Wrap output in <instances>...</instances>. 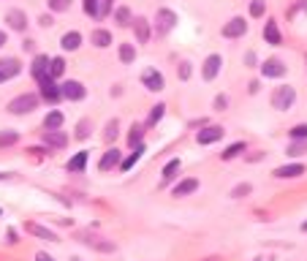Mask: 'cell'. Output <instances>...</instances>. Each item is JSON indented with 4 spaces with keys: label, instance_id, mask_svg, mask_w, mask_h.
<instances>
[{
    "label": "cell",
    "instance_id": "cell-29",
    "mask_svg": "<svg viewBox=\"0 0 307 261\" xmlns=\"http://www.w3.org/2000/svg\"><path fill=\"white\" fill-rule=\"evenodd\" d=\"M179 172V158H174V161H169L166 163V169H163V182H169V180H174V174Z\"/></svg>",
    "mask_w": 307,
    "mask_h": 261
},
{
    "label": "cell",
    "instance_id": "cell-13",
    "mask_svg": "<svg viewBox=\"0 0 307 261\" xmlns=\"http://www.w3.org/2000/svg\"><path fill=\"white\" fill-rule=\"evenodd\" d=\"M264 38H266V44H272V47H280V44H283V35H280L275 19H269V22L264 25Z\"/></svg>",
    "mask_w": 307,
    "mask_h": 261
},
{
    "label": "cell",
    "instance_id": "cell-1",
    "mask_svg": "<svg viewBox=\"0 0 307 261\" xmlns=\"http://www.w3.org/2000/svg\"><path fill=\"white\" fill-rule=\"evenodd\" d=\"M36 106H38V95L25 93V95H17V98L8 104V112H11V115H27V112H33Z\"/></svg>",
    "mask_w": 307,
    "mask_h": 261
},
{
    "label": "cell",
    "instance_id": "cell-7",
    "mask_svg": "<svg viewBox=\"0 0 307 261\" xmlns=\"http://www.w3.org/2000/svg\"><path fill=\"white\" fill-rule=\"evenodd\" d=\"M142 85L147 87V90H153V93H158V90H163V74L155 68H147L142 74Z\"/></svg>",
    "mask_w": 307,
    "mask_h": 261
},
{
    "label": "cell",
    "instance_id": "cell-26",
    "mask_svg": "<svg viewBox=\"0 0 307 261\" xmlns=\"http://www.w3.org/2000/svg\"><path fill=\"white\" fill-rule=\"evenodd\" d=\"M90 41H93V44H95L98 49H106L109 44H112V33H109V30H95Z\"/></svg>",
    "mask_w": 307,
    "mask_h": 261
},
{
    "label": "cell",
    "instance_id": "cell-25",
    "mask_svg": "<svg viewBox=\"0 0 307 261\" xmlns=\"http://www.w3.org/2000/svg\"><path fill=\"white\" fill-rule=\"evenodd\" d=\"M63 112H49L47 115V120H44V128L47 131H57V128H63Z\"/></svg>",
    "mask_w": 307,
    "mask_h": 261
},
{
    "label": "cell",
    "instance_id": "cell-21",
    "mask_svg": "<svg viewBox=\"0 0 307 261\" xmlns=\"http://www.w3.org/2000/svg\"><path fill=\"white\" fill-rule=\"evenodd\" d=\"M79 239H82L84 245H93V248H98V250H106V253H109V250H114V245H112V242H103V239L95 237V234H82Z\"/></svg>",
    "mask_w": 307,
    "mask_h": 261
},
{
    "label": "cell",
    "instance_id": "cell-47",
    "mask_svg": "<svg viewBox=\"0 0 307 261\" xmlns=\"http://www.w3.org/2000/svg\"><path fill=\"white\" fill-rule=\"evenodd\" d=\"M36 259H38V261H54V259H52V256H47V253H38V256H36Z\"/></svg>",
    "mask_w": 307,
    "mask_h": 261
},
{
    "label": "cell",
    "instance_id": "cell-48",
    "mask_svg": "<svg viewBox=\"0 0 307 261\" xmlns=\"http://www.w3.org/2000/svg\"><path fill=\"white\" fill-rule=\"evenodd\" d=\"M245 60H248V65H256V55L253 52H248V58H245Z\"/></svg>",
    "mask_w": 307,
    "mask_h": 261
},
{
    "label": "cell",
    "instance_id": "cell-12",
    "mask_svg": "<svg viewBox=\"0 0 307 261\" xmlns=\"http://www.w3.org/2000/svg\"><path fill=\"white\" fill-rule=\"evenodd\" d=\"M44 145L47 147H54V150H60V147H65L68 145V136L63 134V131H44Z\"/></svg>",
    "mask_w": 307,
    "mask_h": 261
},
{
    "label": "cell",
    "instance_id": "cell-40",
    "mask_svg": "<svg viewBox=\"0 0 307 261\" xmlns=\"http://www.w3.org/2000/svg\"><path fill=\"white\" fill-rule=\"evenodd\" d=\"M305 150H307V145H305V142H302V139H296L294 145H291L288 155H302V152H305Z\"/></svg>",
    "mask_w": 307,
    "mask_h": 261
},
{
    "label": "cell",
    "instance_id": "cell-9",
    "mask_svg": "<svg viewBox=\"0 0 307 261\" xmlns=\"http://www.w3.org/2000/svg\"><path fill=\"white\" fill-rule=\"evenodd\" d=\"M261 71H264V76H272V79H278V76H285V63L278 58H269L261 63Z\"/></svg>",
    "mask_w": 307,
    "mask_h": 261
},
{
    "label": "cell",
    "instance_id": "cell-2",
    "mask_svg": "<svg viewBox=\"0 0 307 261\" xmlns=\"http://www.w3.org/2000/svg\"><path fill=\"white\" fill-rule=\"evenodd\" d=\"M294 101H296V93H294V87H278L275 90V95H272V106L275 109H280V112H285V109H291L294 106Z\"/></svg>",
    "mask_w": 307,
    "mask_h": 261
},
{
    "label": "cell",
    "instance_id": "cell-17",
    "mask_svg": "<svg viewBox=\"0 0 307 261\" xmlns=\"http://www.w3.org/2000/svg\"><path fill=\"white\" fill-rule=\"evenodd\" d=\"M6 22L11 25L14 30H25V28H27V17H25V11H19V8H11V11H8Z\"/></svg>",
    "mask_w": 307,
    "mask_h": 261
},
{
    "label": "cell",
    "instance_id": "cell-22",
    "mask_svg": "<svg viewBox=\"0 0 307 261\" xmlns=\"http://www.w3.org/2000/svg\"><path fill=\"white\" fill-rule=\"evenodd\" d=\"M142 152H144V145H136V147H133V152H130V155L125 158V161H120V169H123V172L133 169L136 163H139V158H142Z\"/></svg>",
    "mask_w": 307,
    "mask_h": 261
},
{
    "label": "cell",
    "instance_id": "cell-8",
    "mask_svg": "<svg viewBox=\"0 0 307 261\" xmlns=\"http://www.w3.org/2000/svg\"><path fill=\"white\" fill-rule=\"evenodd\" d=\"M19 71H22L19 60H14V58L0 60V85H3V82H8V79H14V76H17Z\"/></svg>",
    "mask_w": 307,
    "mask_h": 261
},
{
    "label": "cell",
    "instance_id": "cell-4",
    "mask_svg": "<svg viewBox=\"0 0 307 261\" xmlns=\"http://www.w3.org/2000/svg\"><path fill=\"white\" fill-rule=\"evenodd\" d=\"M84 93H87V90H84V85H82V82H77V79H68L65 85H60V95H63V98H68V101H82Z\"/></svg>",
    "mask_w": 307,
    "mask_h": 261
},
{
    "label": "cell",
    "instance_id": "cell-3",
    "mask_svg": "<svg viewBox=\"0 0 307 261\" xmlns=\"http://www.w3.org/2000/svg\"><path fill=\"white\" fill-rule=\"evenodd\" d=\"M174 25H177V14H174V11L160 8V11L155 14V33H158V35H166Z\"/></svg>",
    "mask_w": 307,
    "mask_h": 261
},
{
    "label": "cell",
    "instance_id": "cell-5",
    "mask_svg": "<svg viewBox=\"0 0 307 261\" xmlns=\"http://www.w3.org/2000/svg\"><path fill=\"white\" fill-rule=\"evenodd\" d=\"M245 33H248V22H245L242 17H234V19H229V22L223 25L226 38H242Z\"/></svg>",
    "mask_w": 307,
    "mask_h": 261
},
{
    "label": "cell",
    "instance_id": "cell-20",
    "mask_svg": "<svg viewBox=\"0 0 307 261\" xmlns=\"http://www.w3.org/2000/svg\"><path fill=\"white\" fill-rule=\"evenodd\" d=\"M25 229H27L30 234H36V237L47 239V242H57V234H54V232H49V229H44V226H38V223H27Z\"/></svg>",
    "mask_w": 307,
    "mask_h": 261
},
{
    "label": "cell",
    "instance_id": "cell-14",
    "mask_svg": "<svg viewBox=\"0 0 307 261\" xmlns=\"http://www.w3.org/2000/svg\"><path fill=\"white\" fill-rule=\"evenodd\" d=\"M299 174H305L302 163H288V166L275 169V177H280V180H291V177H299Z\"/></svg>",
    "mask_w": 307,
    "mask_h": 261
},
{
    "label": "cell",
    "instance_id": "cell-10",
    "mask_svg": "<svg viewBox=\"0 0 307 261\" xmlns=\"http://www.w3.org/2000/svg\"><path fill=\"white\" fill-rule=\"evenodd\" d=\"M220 65H223V58H220V55H209V58L204 60V79L212 82L215 76L220 74Z\"/></svg>",
    "mask_w": 307,
    "mask_h": 261
},
{
    "label": "cell",
    "instance_id": "cell-37",
    "mask_svg": "<svg viewBox=\"0 0 307 261\" xmlns=\"http://www.w3.org/2000/svg\"><path fill=\"white\" fill-rule=\"evenodd\" d=\"M163 109H166V106L163 104H158V106H155V109H153V115H150V125H155V122H160V117H163Z\"/></svg>",
    "mask_w": 307,
    "mask_h": 261
},
{
    "label": "cell",
    "instance_id": "cell-38",
    "mask_svg": "<svg viewBox=\"0 0 307 261\" xmlns=\"http://www.w3.org/2000/svg\"><path fill=\"white\" fill-rule=\"evenodd\" d=\"M291 139H307V125H294L291 128Z\"/></svg>",
    "mask_w": 307,
    "mask_h": 261
},
{
    "label": "cell",
    "instance_id": "cell-42",
    "mask_svg": "<svg viewBox=\"0 0 307 261\" xmlns=\"http://www.w3.org/2000/svg\"><path fill=\"white\" fill-rule=\"evenodd\" d=\"M114 136H117V122H114V120H112V122H109V125H106V139H109V142H112V139H114Z\"/></svg>",
    "mask_w": 307,
    "mask_h": 261
},
{
    "label": "cell",
    "instance_id": "cell-23",
    "mask_svg": "<svg viewBox=\"0 0 307 261\" xmlns=\"http://www.w3.org/2000/svg\"><path fill=\"white\" fill-rule=\"evenodd\" d=\"M87 158H90V152H77V155H74L71 161H68V166H65V169H68L71 174L82 172V169L87 166Z\"/></svg>",
    "mask_w": 307,
    "mask_h": 261
},
{
    "label": "cell",
    "instance_id": "cell-50",
    "mask_svg": "<svg viewBox=\"0 0 307 261\" xmlns=\"http://www.w3.org/2000/svg\"><path fill=\"white\" fill-rule=\"evenodd\" d=\"M302 229H305V232H307V223H305V226H302Z\"/></svg>",
    "mask_w": 307,
    "mask_h": 261
},
{
    "label": "cell",
    "instance_id": "cell-31",
    "mask_svg": "<svg viewBox=\"0 0 307 261\" xmlns=\"http://www.w3.org/2000/svg\"><path fill=\"white\" fill-rule=\"evenodd\" d=\"M84 14H90L93 19H101V8H98V0H84Z\"/></svg>",
    "mask_w": 307,
    "mask_h": 261
},
{
    "label": "cell",
    "instance_id": "cell-19",
    "mask_svg": "<svg viewBox=\"0 0 307 261\" xmlns=\"http://www.w3.org/2000/svg\"><path fill=\"white\" fill-rule=\"evenodd\" d=\"M193 191H199V180H196V177H188V180H182L174 188V196H190Z\"/></svg>",
    "mask_w": 307,
    "mask_h": 261
},
{
    "label": "cell",
    "instance_id": "cell-33",
    "mask_svg": "<svg viewBox=\"0 0 307 261\" xmlns=\"http://www.w3.org/2000/svg\"><path fill=\"white\" fill-rule=\"evenodd\" d=\"M264 11H266L264 0H253V3H250V17H264Z\"/></svg>",
    "mask_w": 307,
    "mask_h": 261
},
{
    "label": "cell",
    "instance_id": "cell-44",
    "mask_svg": "<svg viewBox=\"0 0 307 261\" xmlns=\"http://www.w3.org/2000/svg\"><path fill=\"white\" fill-rule=\"evenodd\" d=\"M103 6H101V17H106L109 11H112V0H101Z\"/></svg>",
    "mask_w": 307,
    "mask_h": 261
},
{
    "label": "cell",
    "instance_id": "cell-24",
    "mask_svg": "<svg viewBox=\"0 0 307 261\" xmlns=\"http://www.w3.org/2000/svg\"><path fill=\"white\" fill-rule=\"evenodd\" d=\"M133 28H136V38H139V44H147L150 41V25H147V19H133Z\"/></svg>",
    "mask_w": 307,
    "mask_h": 261
},
{
    "label": "cell",
    "instance_id": "cell-15",
    "mask_svg": "<svg viewBox=\"0 0 307 261\" xmlns=\"http://www.w3.org/2000/svg\"><path fill=\"white\" fill-rule=\"evenodd\" d=\"M60 47H63V49H68V52H77V49L82 47V35H79L77 30L65 33L63 38H60Z\"/></svg>",
    "mask_w": 307,
    "mask_h": 261
},
{
    "label": "cell",
    "instance_id": "cell-41",
    "mask_svg": "<svg viewBox=\"0 0 307 261\" xmlns=\"http://www.w3.org/2000/svg\"><path fill=\"white\" fill-rule=\"evenodd\" d=\"M87 128H90V122H87V120H82V122H79V131H77V136H79V139H87Z\"/></svg>",
    "mask_w": 307,
    "mask_h": 261
},
{
    "label": "cell",
    "instance_id": "cell-45",
    "mask_svg": "<svg viewBox=\"0 0 307 261\" xmlns=\"http://www.w3.org/2000/svg\"><path fill=\"white\" fill-rule=\"evenodd\" d=\"M226 104H229V98H226V95H218V98H215V109H223Z\"/></svg>",
    "mask_w": 307,
    "mask_h": 261
},
{
    "label": "cell",
    "instance_id": "cell-6",
    "mask_svg": "<svg viewBox=\"0 0 307 261\" xmlns=\"http://www.w3.org/2000/svg\"><path fill=\"white\" fill-rule=\"evenodd\" d=\"M38 85H41V95H44V101L54 104V101H60V98H63V95H60V87L54 85V79H52V76H41V79H38Z\"/></svg>",
    "mask_w": 307,
    "mask_h": 261
},
{
    "label": "cell",
    "instance_id": "cell-32",
    "mask_svg": "<svg viewBox=\"0 0 307 261\" xmlns=\"http://www.w3.org/2000/svg\"><path fill=\"white\" fill-rule=\"evenodd\" d=\"M17 139H19V136L14 134V131H3V134H0V147H11V145H17Z\"/></svg>",
    "mask_w": 307,
    "mask_h": 261
},
{
    "label": "cell",
    "instance_id": "cell-49",
    "mask_svg": "<svg viewBox=\"0 0 307 261\" xmlns=\"http://www.w3.org/2000/svg\"><path fill=\"white\" fill-rule=\"evenodd\" d=\"M6 41H8V35L3 33V30H0V47H6Z\"/></svg>",
    "mask_w": 307,
    "mask_h": 261
},
{
    "label": "cell",
    "instance_id": "cell-11",
    "mask_svg": "<svg viewBox=\"0 0 307 261\" xmlns=\"http://www.w3.org/2000/svg\"><path fill=\"white\" fill-rule=\"evenodd\" d=\"M199 145H212V142H218V139H223V128L220 125H209V128H204V131H199Z\"/></svg>",
    "mask_w": 307,
    "mask_h": 261
},
{
    "label": "cell",
    "instance_id": "cell-35",
    "mask_svg": "<svg viewBox=\"0 0 307 261\" xmlns=\"http://www.w3.org/2000/svg\"><path fill=\"white\" fill-rule=\"evenodd\" d=\"M114 17H117V22L120 25H123V28H128V25H130V11H128V8H117V14H114Z\"/></svg>",
    "mask_w": 307,
    "mask_h": 261
},
{
    "label": "cell",
    "instance_id": "cell-36",
    "mask_svg": "<svg viewBox=\"0 0 307 261\" xmlns=\"http://www.w3.org/2000/svg\"><path fill=\"white\" fill-rule=\"evenodd\" d=\"M49 8L52 11H68L71 8V0H49Z\"/></svg>",
    "mask_w": 307,
    "mask_h": 261
},
{
    "label": "cell",
    "instance_id": "cell-30",
    "mask_svg": "<svg viewBox=\"0 0 307 261\" xmlns=\"http://www.w3.org/2000/svg\"><path fill=\"white\" fill-rule=\"evenodd\" d=\"M239 152H245V142H234L231 147H226V152H223V161H231V158H236Z\"/></svg>",
    "mask_w": 307,
    "mask_h": 261
},
{
    "label": "cell",
    "instance_id": "cell-27",
    "mask_svg": "<svg viewBox=\"0 0 307 261\" xmlns=\"http://www.w3.org/2000/svg\"><path fill=\"white\" fill-rule=\"evenodd\" d=\"M63 71H65V63H63V58H52V60H49V76H52V79L63 76Z\"/></svg>",
    "mask_w": 307,
    "mask_h": 261
},
{
    "label": "cell",
    "instance_id": "cell-43",
    "mask_svg": "<svg viewBox=\"0 0 307 261\" xmlns=\"http://www.w3.org/2000/svg\"><path fill=\"white\" fill-rule=\"evenodd\" d=\"M190 76V63H182L179 65V79H188Z\"/></svg>",
    "mask_w": 307,
    "mask_h": 261
},
{
    "label": "cell",
    "instance_id": "cell-34",
    "mask_svg": "<svg viewBox=\"0 0 307 261\" xmlns=\"http://www.w3.org/2000/svg\"><path fill=\"white\" fill-rule=\"evenodd\" d=\"M142 131H144V128H142V125H136V128H133V131H130V134H128V142H130V147H136V145H142Z\"/></svg>",
    "mask_w": 307,
    "mask_h": 261
},
{
    "label": "cell",
    "instance_id": "cell-46",
    "mask_svg": "<svg viewBox=\"0 0 307 261\" xmlns=\"http://www.w3.org/2000/svg\"><path fill=\"white\" fill-rule=\"evenodd\" d=\"M41 25H44V28H49V25H54V22H52V17H47V14H44V17H41Z\"/></svg>",
    "mask_w": 307,
    "mask_h": 261
},
{
    "label": "cell",
    "instance_id": "cell-28",
    "mask_svg": "<svg viewBox=\"0 0 307 261\" xmlns=\"http://www.w3.org/2000/svg\"><path fill=\"white\" fill-rule=\"evenodd\" d=\"M120 60H123V63H133V60H136L133 44H120Z\"/></svg>",
    "mask_w": 307,
    "mask_h": 261
},
{
    "label": "cell",
    "instance_id": "cell-18",
    "mask_svg": "<svg viewBox=\"0 0 307 261\" xmlns=\"http://www.w3.org/2000/svg\"><path fill=\"white\" fill-rule=\"evenodd\" d=\"M120 161H123V158H120V150H109L106 155L101 158V172H109V169H114V166H120Z\"/></svg>",
    "mask_w": 307,
    "mask_h": 261
},
{
    "label": "cell",
    "instance_id": "cell-16",
    "mask_svg": "<svg viewBox=\"0 0 307 261\" xmlns=\"http://www.w3.org/2000/svg\"><path fill=\"white\" fill-rule=\"evenodd\" d=\"M33 76L36 79H41V76H49V58L47 55H36V60H33Z\"/></svg>",
    "mask_w": 307,
    "mask_h": 261
},
{
    "label": "cell",
    "instance_id": "cell-39",
    "mask_svg": "<svg viewBox=\"0 0 307 261\" xmlns=\"http://www.w3.org/2000/svg\"><path fill=\"white\" fill-rule=\"evenodd\" d=\"M248 193H250V185H248V182H242V185H236L234 191H231V196H234V199H242V196H248Z\"/></svg>",
    "mask_w": 307,
    "mask_h": 261
}]
</instances>
